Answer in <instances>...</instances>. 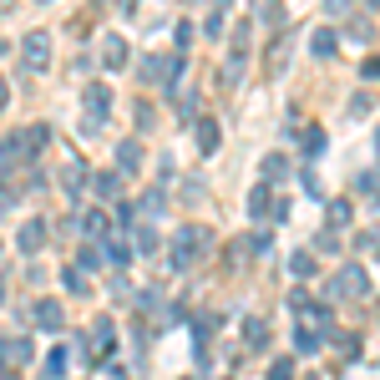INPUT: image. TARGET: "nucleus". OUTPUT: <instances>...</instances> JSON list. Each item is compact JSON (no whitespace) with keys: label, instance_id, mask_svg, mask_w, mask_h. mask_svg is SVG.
Here are the masks:
<instances>
[{"label":"nucleus","instance_id":"1","mask_svg":"<svg viewBox=\"0 0 380 380\" xmlns=\"http://www.w3.org/2000/svg\"><path fill=\"white\" fill-rule=\"evenodd\" d=\"M203 249V229H183L173 244V264H193V254Z\"/></svg>","mask_w":380,"mask_h":380},{"label":"nucleus","instance_id":"2","mask_svg":"<svg viewBox=\"0 0 380 380\" xmlns=\"http://www.w3.org/2000/svg\"><path fill=\"white\" fill-rule=\"evenodd\" d=\"M26 360H31V345L26 340H16V335L0 340V365H26Z\"/></svg>","mask_w":380,"mask_h":380},{"label":"nucleus","instance_id":"3","mask_svg":"<svg viewBox=\"0 0 380 380\" xmlns=\"http://www.w3.org/2000/svg\"><path fill=\"white\" fill-rule=\"evenodd\" d=\"M46 51H51V36L46 31H31L26 36V66H46Z\"/></svg>","mask_w":380,"mask_h":380},{"label":"nucleus","instance_id":"4","mask_svg":"<svg viewBox=\"0 0 380 380\" xmlns=\"http://www.w3.org/2000/svg\"><path fill=\"white\" fill-rule=\"evenodd\" d=\"M335 289H340V294H360V289H365V274H360V269H345V274L330 284V294H335Z\"/></svg>","mask_w":380,"mask_h":380},{"label":"nucleus","instance_id":"5","mask_svg":"<svg viewBox=\"0 0 380 380\" xmlns=\"http://www.w3.org/2000/svg\"><path fill=\"white\" fill-rule=\"evenodd\" d=\"M101 61H106V66H122V61H127V46H122L117 36H106V41H101Z\"/></svg>","mask_w":380,"mask_h":380},{"label":"nucleus","instance_id":"6","mask_svg":"<svg viewBox=\"0 0 380 380\" xmlns=\"http://www.w3.org/2000/svg\"><path fill=\"white\" fill-rule=\"evenodd\" d=\"M36 319L46 324V330H61V304H41V309H36Z\"/></svg>","mask_w":380,"mask_h":380},{"label":"nucleus","instance_id":"7","mask_svg":"<svg viewBox=\"0 0 380 380\" xmlns=\"http://www.w3.org/2000/svg\"><path fill=\"white\" fill-rule=\"evenodd\" d=\"M41 239H46V234H41V224H26V229H21V249H26V254H36V249H41Z\"/></svg>","mask_w":380,"mask_h":380},{"label":"nucleus","instance_id":"8","mask_svg":"<svg viewBox=\"0 0 380 380\" xmlns=\"http://www.w3.org/2000/svg\"><path fill=\"white\" fill-rule=\"evenodd\" d=\"M314 56H330V51H335V31H314Z\"/></svg>","mask_w":380,"mask_h":380},{"label":"nucleus","instance_id":"9","mask_svg":"<svg viewBox=\"0 0 380 380\" xmlns=\"http://www.w3.org/2000/svg\"><path fill=\"white\" fill-rule=\"evenodd\" d=\"M106 96H112V91H106V86H91V91H86V106H96V117L106 112Z\"/></svg>","mask_w":380,"mask_h":380},{"label":"nucleus","instance_id":"10","mask_svg":"<svg viewBox=\"0 0 380 380\" xmlns=\"http://www.w3.org/2000/svg\"><path fill=\"white\" fill-rule=\"evenodd\" d=\"M117 157H122V168H137V162H142V147H137V142H122Z\"/></svg>","mask_w":380,"mask_h":380},{"label":"nucleus","instance_id":"11","mask_svg":"<svg viewBox=\"0 0 380 380\" xmlns=\"http://www.w3.org/2000/svg\"><path fill=\"white\" fill-rule=\"evenodd\" d=\"M96 193L112 198V193H117V173H101V178H96Z\"/></svg>","mask_w":380,"mask_h":380},{"label":"nucleus","instance_id":"12","mask_svg":"<svg viewBox=\"0 0 380 380\" xmlns=\"http://www.w3.org/2000/svg\"><path fill=\"white\" fill-rule=\"evenodd\" d=\"M294 375V360H274V370H269V380H289Z\"/></svg>","mask_w":380,"mask_h":380},{"label":"nucleus","instance_id":"13","mask_svg":"<svg viewBox=\"0 0 380 380\" xmlns=\"http://www.w3.org/2000/svg\"><path fill=\"white\" fill-rule=\"evenodd\" d=\"M203 147H219V122H203Z\"/></svg>","mask_w":380,"mask_h":380},{"label":"nucleus","instance_id":"14","mask_svg":"<svg viewBox=\"0 0 380 380\" xmlns=\"http://www.w3.org/2000/svg\"><path fill=\"white\" fill-rule=\"evenodd\" d=\"M0 106H6V81H0Z\"/></svg>","mask_w":380,"mask_h":380},{"label":"nucleus","instance_id":"15","mask_svg":"<svg viewBox=\"0 0 380 380\" xmlns=\"http://www.w3.org/2000/svg\"><path fill=\"white\" fill-rule=\"evenodd\" d=\"M11 380H16V375H11Z\"/></svg>","mask_w":380,"mask_h":380}]
</instances>
